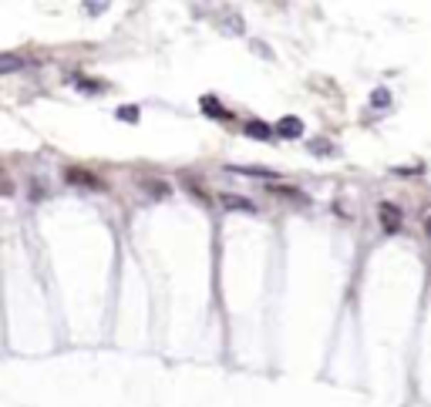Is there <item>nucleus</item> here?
I'll use <instances>...</instances> for the list:
<instances>
[{
    "label": "nucleus",
    "mask_w": 431,
    "mask_h": 407,
    "mask_svg": "<svg viewBox=\"0 0 431 407\" xmlns=\"http://www.w3.org/2000/svg\"><path fill=\"white\" fill-rule=\"evenodd\" d=\"M277 135H283V139H300L304 135V121L300 118H280L277 121Z\"/></svg>",
    "instance_id": "nucleus-1"
},
{
    "label": "nucleus",
    "mask_w": 431,
    "mask_h": 407,
    "mask_svg": "<svg viewBox=\"0 0 431 407\" xmlns=\"http://www.w3.org/2000/svg\"><path fill=\"white\" fill-rule=\"evenodd\" d=\"M381 222H384V229L388 232H394L398 226H401V212H398L391 202H384L381 205Z\"/></svg>",
    "instance_id": "nucleus-2"
},
{
    "label": "nucleus",
    "mask_w": 431,
    "mask_h": 407,
    "mask_svg": "<svg viewBox=\"0 0 431 407\" xmlns=\"http://www.w3.org/2000/svg\"><path fill=\"white\" fill-rule=\"evenodd\" d=\"M277 128H270V125H263V121H246V135L250 139H260V141H267L270 135H273Z\"/></svg>",
    "instance_id": "nucleus-3"
},
{
    "label": "nucleus",
    "mask_w": 431,
    "mask_h": 407,
    "mask_svg": "<svg viewBox=\"0 0 431 407\" xmlns=\"http://www.w3.org/2000/svg\"><path fill=\"white\" fill-rule=\"evenodd\" d=\"M223 205H226V209H243V212H253V202H250V199H240V195H223Z\"/></svg>",
    "instance_id": "nucleus-4"
},
{
    "label": "nucleus",
    "mask_w": 431,
    "mask_h": 407,
    "mask_svg": "<svg viewBox=\"0 0 431 407\" xmlns=\"http://www.w3.org/2000/svg\"><path fill=\"white\" fill-rule=\"evenodd\" d=\"M203 112H206L209 118H229L226 108H223L219 102H213V98H203Z\"/></svg>",
    "instance_id": "nucleus-5"
},
{
    "label": "nucleus",
    "mask_w": 431,
    "mask_h": 407,
    "mask_svg": "<svg viewBox=\"0 0 431 407\" xmlns=\"http://www.w3.org/2000/svg\"><path fill=\"white\" fill-rule=\"evenodd\" d=\"M17 67H21V61H17L14 54H7V58L0 61V71H4V75H11V71H17Z\"/></svg>",
    "instance_id": "nucleus-6"
},
{
    "label": "nucleus",
    "mask_w": 431,
    "mask_h": 407,
    "mask_svg": "<svg viewBox=\"0 0 431 407\" xmlns=\"http://www.w3.org/2000/svg\"><path fill=\"white\" fill-rule=\"evenodd\" d=\"M118 118H122V121H139V108L125 104V108H118Z\"/></svg>",
    "instance_id": "nucleus-7"
},
{
    "label": "nucleus",
    "mask_w": 431,
    "mask_h": 407,
    "mask_svg": "<svg viewBox=\"0 0 431 407\" xmlns=\"http://www.w3.org/2000/svg\"><path fill=\"white\" fill-rule=\"evenodd\" d=\"M68 178H71V182H88L91 189H98V182H95L91 175H85V172H68Z\"/></svg>",
    "instance_id": "nucleus-8"
},
{
    "label": "nucleus",
    "mask_w": 431,
    "mask_h": 407,
    "mask_svg": "<svg viewBox=\"0 0 431 407\" xmlns=\"http://www.w3.org/2000/svg\"><path fill=\"white\" fill-rule=\"evenodd\" d=\"M371 102L378 104V108H384V104H388V91H374V98H371Z\"/></svg>",
    "instance_id": "nucleus-9"
},
{
    "label": "nucleus",
    "mask_w": 431,
    "mask_h": 407,
    "mask_svg": "<svg viewBox=\"0 0 431 407\" xmlns=\"http://www.w3.org/2000/svg\"><path fill=\"white\" fill-rule=\"evenodd\" d=\"M428 232H431V216H428Z\"/></svg>",
    "instance_id": "nucleus-10"
}]
</instances>
